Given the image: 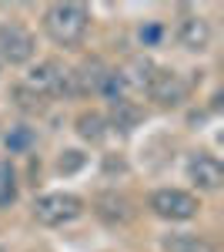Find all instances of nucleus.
Segmentation results:
<instances>
[{"label":"nucleus","instance_id":"obj_1","mask_svg":"<svg viewBox=\"0 0 224 252\" xmlns=\"http://www.w3.org/2000/svg\"><path fill=\"white\" fill-rule=\"evenodd\" d=\"M87 27H91V10L84 3L60 0V3H50L44 10V31L60 47H77L87 37Z\"/></svg>","mask_w":224,"mask_h":252},{"label":"nucleus","instance_id":"obj_2","mask_svg":"<svg viewBox=\"0 0 224 252\" xmlns=\"http://www.w3.org/2000/svg\"><path fill=\"white\" fill-rule=\"evenodd\" d=\"M24 88H30L34 94L40 97H74L71 94V67H64L60 61L47 58V61H37L24 81H20Z\"/></svg>","mask_w":224,"mask_h":252},{"label":"nucleus","instance_id":"obj_3","mask_svg":"<svg viewBox=\"0 0 224 252\" xmlns=\"http://www.w3.org/2000/svg\"><path fill=\"white\" fill-rule=\"evenodd\" d=\"M148 209L157 215V219L187 222V219H194V215L201 212V202H198V195L184 192V189H157V192H150Z\"/></svg>","mask_w":224,"mask_h":252},{"label":"nucleus","instance_id":"obj_4","mask_svg":"<svg viewBox=\"0 0 224 252\" xmlns=\"http://www.w3.org/2000/svg\"><path fill=\"white\" fill-rule=\"evenodd\" d=\"M84 212V202L71 192H47L34 202V219L40 225H67Z\"/></svg>","mask_w":224,"mask_h":252},{"label":"nucleus","instance_id":"obj_5","mask_svg":"<svg viewBox=\"0 0 224 252\" xmlns=\"http://www.w3.org/2000/svg\"><path fill=\"white\" fill-rule=\"evenodd\" d=\"M144 91H148L150 101H157V104H164V108H177V104L187 101L191 84H187L177 71H171V67H154V74H150Z\"/></svg>","mask_w":224,"mask_h":252},{"label":"nucleus","instance_id":"obj_6","mask_svg":"<svg viewBox=\"0 0 224 252\" xmlns=\"http://www.w3.org/2000/svg\"><path fill=\"white\" fill-rule=\"evenodd\" d=\"M34 51H37V40L24 24H3L0 27V58L7 64H14V67L27 64L34 58Z\"/></svg>","mask_w":224,"mask_h":252},{"label":"nucleus","instance_id":"obj_7","mask_svg":"<svg viewBox=\"0 0 224 252\" xmlns=\"http://www.w3.org/2000/svg\"><path fill=\"white\" fill-rule=\"evenodd\" d=\"M94 215L100 222H107V225H127L137 215V209L124 192H100L94 198Z\"/></svg>","mask_w":224,"mask_h":252},{"label":"nucleus","instance_id":"obj_8","mask_svg":"<svg viewBox=\"0 0 224 252\" xmlns=\"http://www.w3.org/2000/svg\"><path fill=\"white\" fill-rule=\"evenodd\" d=\"M187 178H191L201 192H218L224 185V165L214 155L198 152V155L187 161Z\"/></svg>","mask_w":224,"mask_h":252},{"label":"nucleus","instance_id":"obj_9","mask_svg":"<svg viewBox=\"0 0 224 252\" xmlns=\"http://www.w3.org/2000/svg\"><path fill=\"white\" fill-rule=\"evenodd\" d=\"M177 44L184 51H194V54L207 51L211 47V24H207V17H201V14H184V17L177 20Z\"/></svg>","mask_w":224,"mask_h":252},{"label":"nucleus","instance_id":"obj_10","mask_svg":"<svg viewBox=\"0 0 224 252\" xmlns=\"http://www.w3.org/2000/svg\"><path fill=\"white\" fill-rule=\"evenodd\" d=\"M107 71H111V67H104V61H97V58L77 64L74 71H71V94L74 97L97 94L100 84H104V78H107Z\"/></svg>","mask_w":224,"mask_h":252},{"label":"nucleus","instance_id":"obj_11","mask_svg":"<svg viewBox=\"0 0 224 252\" xmlns=\"http://www.w3.org/2000/svg\"><path fill=\"white\" fill-rule=\"evenodd\" d=\"M164 252H214V246L207 242L204 235H191V232H174L161 239Z\"/></svg>","mask_w":224,"mask_h":252},{"label":"nucleus","instance_id":"obj_12","mask_svg":"<svg viewBox=\"0 0 224 252\" xmlns=\"http://www.w3.org/2000/svg\"><path fill=\"white\" fill-rule=\"evenodd\" d=\"M77 135L91 145H100L107 138V118L97 115V111H80L77 115Z\"/></svg>","mask_w":224,"mask_h":252},{"label":"nucleus","instance_id":"obj_13","mask_svg":"<svg viewBox=\"0 0 224 252\" xmlns=\"http://www.w3.org/2000/svg\"><path fill=\"white\" fill-rule=\"evenodd\" d=\"M141 118H144V111H141L137 104H131V101H117V104H111V118H107V128H121V131H131V128H137V125H141Z\"/></svg>","mask_w":224,"mask_h":252},{"label":"nucleus","instance_id":"obj_14","mask_svg":"<svg viewBox=\"0 0 224 252\" xmlns=\"http://www.w3.org/2000/svg\"><path fill=\"white\" fill-rule=\"evenodd\" d=\"M154 67H157V64H154L150 58H134L121 74H124V81H127V88H141V91H144L150 74H154Z\"/></svg>","mask_w":224,"mask_h":252},{"label":"nucleus","instance_id":"obj_15","mask_svg":"<svg viewBox=\"0 0 224 252\" xmlns=\"http://www.w3.org/2000/svg\"><path fill=\"white\" fill-rule=\"evenodd\" d=\"M10 101L17 104L20 111H27V115H44V111H47V97L34 94V91L24 88V84H17V88L10 91Z\"/></svg>","mask_w":224,"mask_h":252},{"label":"nucleus","instance_id":"obj_16","mask_svg":"<svg viewBox=\"0 0 224 252\" xmlns=\"http://www.w3.org/2000/svg\"><path fill=\"white\" fill-rule=\"evenodd\" d=\"M127 81H124V74L121 71H107V78H104V84H100V91L97 94H104L111 104H117V101H127Z\"/></svg>","mask_w":224,"mask_h":252},{"label":"nucleus","instance_id":"obj_17","mask_svg":"<svg viewBox=\"0 0 224 252\" xmlns=\"http://www.w3.org/2000/svg\"><path fill=\"white\" fill-rule=\"evenodd\" d=\"M17 202V182H14V168L10 161H0V209Z\"/></svg>","mask_w":224,"mask_h":252},{"label":"nucleus","instance_id":"obj_18","mask_svg":"<svg viewBox=\"0 0 224 252\" xmlns=\"http://www.w3.org/2000/svg\"><path fill=\"white\" fill-rule=\"evenodd\" d=\"M30 141H34V131L20 125L7 135V152H24V148H30Z\"/></svg>","mask_w":224,"mask_h":252},{"label":"nucleus","instance_id":"obj_19","mask_svg":"<svg viewBox=\"0 0 224 252\" xmlns=\"http://www.w3.org/2000/svg\"><path fill=\"white\" fill-rule=\"evenodd\" d=\"M84 161H87V158L80 155V152H64V155L57 158V172H64V175H74L77 168H84Z\"/></svg>","mask_w":224,"mask_h":252},{"label":"nucleus","instance_id":"obj_20","mask_svg":"<svg viewBox=\"0 0 224 252\" xmlns=\"http://www.w3.org/2000/svg\"><path fill=\"white\" fill-rule=\"evenodd\" d=\"M141 40H144V44H157V40H161V24H148V27H141Z\"/></svg>","mask_w":224,"mask_h":252},{"label":"nucleus","instance_id":"obj_21","mask_svg":"<svg viewBox=\"0 0 224 252\" xmlns=\"http://www.w3.org/2000/svg\"><path fill=\"white\" fill-rule=\"evenodd\" d=\"M0 252H7V249H3V246H0Z\"/></svg>","mask_w":224,"mask_h":252}]
</instances>
